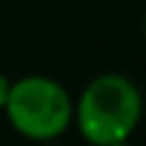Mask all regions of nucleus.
Instances as JSON below:
<instances>
[{"instance_id": "5", "label": "nucleus", "mask_w": 146, "mask_h": 146, "mask_svg": "<svg viewBox=\"0 0 146 146\" xmlns=\"http://www.w3.org/2000/svg\"><path fill=\"white\" fill-rule=\"evenodd\" d=\"M41 146H59V144H54V141H46V144H41Z\"/></svg>"}, {"instance_id": "4", "label": "nucleus", "mask_w": 146, "mask_h": 146, "mask_svg": "<svg viewBox=\"0 0 146 146\" xmlns=\"http://www.w3.org/2000/svg\"><path fill=\"white\" fill-rule=\"evenodd\" d=\"M108 146H133L131 139H123V141H115V144H108Z\"/></svg>"}, {"instance_id": "3", "label": "nucleus", "mask_w": 146, "mask_h": 146, "mask_svg": "<svg viewBox=\"0 0 146 146\" xmlns=\"http://www.w3.org/2000/svg\"><path fill=\"white\" fill-rule=\"evenodd\" d=\"M8 92H10V77H5L0 72V110L5 108V100H8Z\"/></svg>"}, {"instance_id": "1", "label": "nucleus", "mask_w": 146, "mask_h": 146, "mask_svg": "<svg viewBox=\"0 0 146 146\" xmlns=\"http://www.w3.org/2000/svg\"><path fill=\"white\" fill-rule=\"evenodd\" d=\"M141 90L118 72L98 74L74 103L72 123L90 146H108L131 139L141 121Z\"/></svg>"}, {"instance_id": "2", "label": "nucleus", "mask_w": 146, "mask_h": 146, "mask_svg": "<svg viewBox=\"0 0 146 146\" xmlns=\"http://www.w3.org/2000/svg\"><path fill=\"white\" fill-rule=\"evenodd\" d=\"M3 113L10 128L36 144L56 141L72 126L74 100L62 82L46 74H26L10 80V92Z\"/></svg>"}]
</instances>
